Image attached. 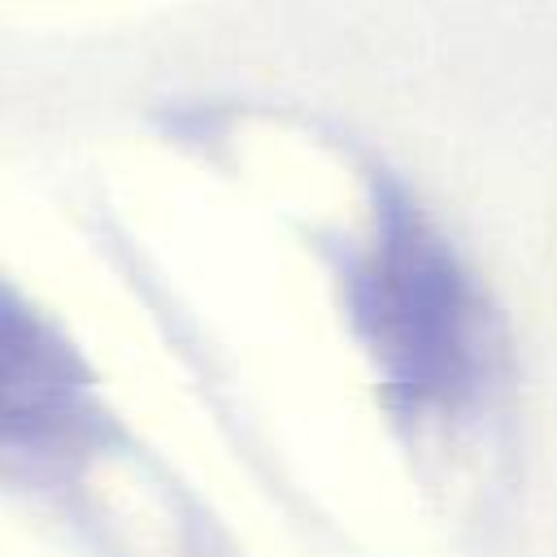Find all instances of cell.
Instances as JSON below:
<instances>
[{"instance_id":"obj_1","label":"cell","mask_w":557,"mask_h":557,"mask_svg":"<svg viewBox=\"0 0 557 557\" xmlns=\"http://www.w3.org/2000/svg\"><path fill=\"white\" fill-rule=\"evenodd\" d=\"M357 322L392 392L418 409L457 405L487 370V322L474 287L409 218L392 222L357 270Z\"/></svg>"}]
</instances>
